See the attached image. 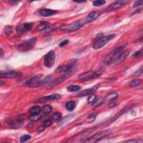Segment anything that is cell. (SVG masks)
<instances>
[{"mask_svg":"<svg viewBox=\"0 0 143 143\" xmlns=\"http://www.w3.org/2000/svg\"><path fill=\"white\" fill-rule=\"evenodd\" d=\"M36 40L37 38L35 37L25 40L21 44L18 45L17 49L21 52H26V51H29L34 48Z\"/></svg>","mask_w":143,"mask_h":143,"instance_id":"obj_1","label":"cell"},{"mask_svg":"<svg viewBox=\"0 0 143 143\" xmlns=\"http://www.w3.org/2000/svg\"><path fill=\"white\" fill-rule=\"evenodd\" d=\"M126 45H127V44L121 45V46L117 47L116 49H114L111 53H110L105 58L104 60H103V63L105 64H106V65L111 63L113 61V60L115 59L116 56L119 55V54L120 53H121V51L123 50V49L125 48Z\"/></svg>","mask_w":143,"mask_h":143,"instance_id":"obj_2","label":"cell"},{"mask_svg":"<svg viewBox=\"0 0 143 143\" xmlns=\"http://www.w3.org/2000/svg\"><path fill=\"white\" fill-rule=\"evenodd\" d=\"M84 23L82 21L78 20L70 25H62L60 26V29L62 31H66L67 32H71L77 31L83 26Z\"/></svg>","mask_w":143,"mask_h":143,"instance_id":"obj_3","label":"cell"},{"mask_svg":"<svg viewBox=\"0 0 143 143\" xmlns=\"http://www.w3.org/2000/svg\"><path fill=\"white\" fill-rule=\"evenodd\" d=\"M102 73L103 71L102 70H98L96 71H88L80 74L79 77V79L83 81H89L98 77Z\"/></svg>","mask_w":143,"mask_h":143,"instance_id":"obj_4","label":"cell"},{"mask_svg":"<svg viewBox=\"0 0 143 143\" xmlns=\"http://www.w3.org/2000/svg\"><path fill=\"white\" fill-rule=\"evenodd\" d=\"M115 37L116 34H115L108 35L104 36H101L96 41V43L94 44L93 48L96 50L101 49V48L104 47L107 43H108L110 40H112Z\"/></svg>","mask_w":143,"mask_h":143,"instance_id":"obj_5","label":"cell"},{"mask_svg":"<svg viewBox=\"0 0 143 143\" xmlns=\"http://www.w3.org/2000/svg\"><path fill=\"white\" fill-rule=\"evenodd\" d=\"M112 131L110 130H106L104 131H101L97 133L96 134L92 136H91L88 139H86V140L84 141H82L83 142H92V141H94L95 142H97V141H98L99 139H101L102 138H103L106 137V136L109 135L110 134H111Z\"/></svg>","mask_w":143,"mask_h":143,"instance_id":"obj_6","label":"cell"},{"mask_svg":"<svg viewBox=\"0 0 143 143\" xmlns=\"http://www.w3.org/2000/svg\"><path fill=\"white\" fill-rule=\"evenodd\" d=\"M55 55L53 50L50 51L45 55L44 59V65L47 68H50L53 67L55 63Z\"/></svg>","mask_w":143,"mask_h":143,"instance_id":"obj_7","label":"cell"},{"mask_svg":"<svg viewBox=\"0 0 143 143\" xmlns=\"http://www.w3.org/2000/svg\"><path fill=\"white\" fill-rule=\"evenodd\" d=\"M76 62L77 60L73 59L70 62H69V63L67 64V65H63L59 66V67L56 68V69L55 70V73L59 74L61 73H65V72H68V70H69L71 69L74 65H76Z\"/></svg>","mask_w":143,"mask_h":143,"instance_id":"obj_8","label":"cell"},{"mask_svg":"<svg viewBox=\"0 0 143 143\" xmlns=\"http://www.w3.org/2000/svg\"><path fill=\"white\" fill-rule=\"evenodd\" d=\"M130 50H126L125 51H124V52L122 53L121 54L118 56L116 58H115L113 60V61L111 63L112 65L116 66L117 65H119L120 63H121L123 61H125L126 58H127L128 55L130 54Z\"/></svg>","mask_w":143,"mask_h":143,"instance_id":"obj_9","label":"cell"},{"mask_svg":"<svg viewBox=\"0 0 143 143\" xmlns=\"http://www.w3.org/2000/svg\"><path fill=\"white\" fill-rule=\"evenodd\" d=\"M21 76V73L20 72H1L0 73V77L3 78H17L20 77Z\"/></svg>","mask_w":143,"mask_h":143,"instance_id":"obj_10","label":"cell"},{"mask_svg":"<svg viewBox=\"0 0 143 143\" xmlns=\"http://www.w3.org/2000/svg\"><path fill=\"white\" fill-rule=\"evenodd\" d=\"M61 98V96L59 94H52L50 96H47L43 97L42 98H39L36 101V103H42L43 102H47V101H54V100H58V99H59Z\"/></svg>","mask_w":143,"mask_h":143,"instance_id":"obj_11","label":"cell"},{"mask_svg":"<svg viewBox=\"0 0 143 143\" xmlns=\"http://www.w3.org/2000/svg\"><path fill=\"white\" fill-rule=\"evenodd\" d=\"M99 84H96V86H95L94 87H92V88L87 89V90H85L84 91H82V92H79V94H78L77 96L78 97H83L87 96V95H91L92 94H94V93L96 92L97 90V89L99 88Z\"/></svg>","mask_w":143,"mask_h":143,"instance_id":"obj_12","label":"cell"},{"mask_svg":"<svg viewBox=\"0 0 143 143\" xmlns=\"http://www.w3.org/2000/svg\"><path fill=\"white\" fill-rule=\"evenodd\" d=\"M51 79H52V76H51V75L48 76L45 78H44V79L38 80V81L35 82V83L32 85V87H39L44 86V85L48 83L50 81Z\"/></svg>","mask_w":143,"mask_h":143,"instance_id":"obj_13","label":"cell"},{"mask_svg":"<svg viewBox=\"0 0 143 143\" xmlns=\"http://www.w3.org/2000/svg\"><path fill=\"white\" fill-rule=\"evenodd\" d=\"M123 5H124V2L123 1H115L112 3H111V5L107 8L106 11L110 12V11H114V10L120 9V8Z\"/></svg>","mask_w":143,"mask_h":143,"instance_id":"obj_14","label":"cell"},{"mask_svg":"<svg viewBox=\"0 0 143 143\" xmlns=\"http://www.w3.org/2000/svg\"><path fill=\"white\" fill-rule=\"evenodd\" d=\"M100 15V12L98 11H94L90 12L86 18V21L87 23H90L95 20Z\"/></svg>","mask_w":143,"mask_h":143,"instance_id":"obj_15","label":"cell"},{"mask_svg":"<svg viewBox=\"0 0 143 143\" xmlns=\"http://www.w3.org/2000/svg\"><path fill=\"white\" fill-rule=\"evenodd\" d=\"M57 11L55 10L48 9H41L39 13H40V15H41L43 17H49V16H51L53 15H54L55 14H57Z\"/></svg>","mask_w":143,"mask_h":143,"instance_id":"obj_16","label":"cell"},{"mask_svg":"<svg viewBox=\"0 0 143 143\" xmlns=\"http://www.w3.org/2000/svg\"><path fill=\"white\" fill-rule=\"evenodd\" d=\"M42 76H43L42 74H36V75L33 76L30 79L27 80V81L25 83V85H26V86L28 87H32V85L34 84L35 82L38 81V80H39L40 78L42 77Z\"/></svg>","mask_w":143,"mask_h":143,"instance_id":"obj_17","label":"cell"},{"mask_svg":"<svg viewBox=\"0 0 143 143\" xmlns=\"http://www.w3.org/2000/svg\"><path fill=\"white\" fill-rule=\"evenodd\" d=\"M65 79H66L64 77L63 75L61 76V77H60L58 78V79H55L54 81L51 82V83L50 84L49 86L47 87V90H50V89L53 88V87H54L58 86V85H59V84H61V83L64 81V80H65Z\"/></svg>","mask_w":143,"mask_h":143,"instance_id":"obj_18","label":"cell"},{"mask_svg":"<svg viewBox=\"0 0 143 143\" xmlns=\"http://www.w3.org/2000/svg\"><path fill=\"white\" fill-rule=\"evenodd\" d=\"M65 107L67 110L69 111H72L74 110L76 107V103L74 101H69L66 103Z\"/></svg>","mask_w":143,"mask_h":143,"instance_id":"obj_19","label":"cell"},{"mask_svg":"<svg viewBox=\"0 0 143 143\" xmlns=\"http://www.w3.org/2000/svg\"><path fill=\"white\" fill-rule=\"evenodd\" d=\"M105 99L103 98H99L98 99H97V100H96L95 101H94V102H92V106L93 107H98L99 106H101L102 104H103V102H105Z\"/></svg>","mask_w":143,"mask_h":143,"instance_id":"obj_20","label":"cell"},{"mask_svg":"<svg viewBox=\"0 0 143 143\" xmlns=\"http://www.w3.org/2000/svg\"><path fill=\"white\" fill-rule=\"evenodd\" d=\"M80 89V87L78 85H70L68 87L67 90L69 92H76V91H79Z\"/></svg>","mask_w":143,"mask_h":143,"instance_id":"obj_21","label":"cell"},{"mask_svg":"<svg viewBox=\"0 0 143 143\" xmlns=\"http://www.w3.org/2000/svg\"><path fill=\"white\" fill-rule=\"evenodd\" d=\"M48 24L46 22H40V23L39 24L38 26H37V30L39 31V32L45 30V29L47 28Z\"/></svg>","mask_w":143,"mask_h":143,"instance_id":"obj_22","label":"cell"},{"mask_svg":"<svg viewBox=\"0 0 143 143\" xmlns=\"http://www.w3.org/2000/svg\"><path fill=\"white\" fill-rule=\"evenodd\" d=\"M118 97V94L116 92H113L111 93V94H109L107 96L105 97V99H106V100L110 101V100H113L116 98H117Z\"/></svg>","mask_w":143,"mask_h":143,"instance_id":"obj_23","label":"cell"},{"mask_svg":"<svg viewBox=\"0 0 143 143\" xmlns=\"http://www.w3.org/2000/svg\"><path fill=\"white\" fill-rule=\"evenodd\" d=\"M42 111L43 112V113L46 114V115H48V114L51 113V112L52 111V107L49 105H45L43 107Z\"/></svg>","mask_w":143,"mask_h":143,"instance_id":"obj_24","label":"cell"},{"mask_svg":"<svg viewBox=\"0 0 143 143\" xmlns=\"http://www.w3.org/2000/svg\"><path fill=\"white\" fill-rule=\"evenodd\" d=\"M41 118V116L39 115V113H35L32 114L29 117V120L30 121L35 122V121H38V120H40Z\"/></svg>","mask_w":143,"mask_h":143,"instance_id":"obj_25","label":"cell"},{"mask_svg":"<svg viewBox=\"0 0 143 143\" xmlns=\"http://www.w3.org/2000/svg\"><path fill=\"white\" fill-rule=\"evenodd\" d=\"M96 116H97V114L96 113H91L88 116V117L87 118L86 121L87 122H88V123H92V122H94L95 120V119H96Z\"/></svg>","mask_w":143,"mask_h":143,"instance_id":"obj_26","label":"cell"},{"mask_svg":"<svg viewBox=\"0 0 143 143\" xmlns=\"http://www.w3.org/2000/svg\"><path fill=\"white\" fill-rule=\"evenodd\" d=\"M93 5L96 7H100L102 6L103 5H105L106 3V1L104 0H97V1H93Z\"/></svg>","mask_w":143,"mask_h":143,"instance_id":"obj_27","label":"cell"},{"mask_svg":"<svg viewBox=\"0 0 143 143\" xmlns=\"http://www.w3.org/2000/svg\"><path fill=\"white\" fill-rule=\"evenodd\" d=\"M141 83H142V79H134L131 81L130 83V86L132 87H134L138 86Z\"/></svg>","mask_w":143,"mask_h":143,"instance_id":"obj_28","label":"cell"},{"mask_svg":"<svg viewBox=\"0 0 143 143\" xmlns=\"http://www.w3.org/2000/svg\"><path fill=\"white\" fill-rule=\"evenodd\" d=\"M41 111V109L40 107L39 106H34L32 107L30 110V112L32 114L35 113H39Z\"/></svg>","mask_w":143,"mask_h":143,"instance_id":"obj_29","label":"cell"},{"mask_svg":"<svg viewBox=\"0 0 143 143\" xmlns=\"http://www.w3.org/2000/svg\"><path fill=\"white\" fill-rule=\"evenodd\" d=\"M33 24L32 22H29V23H25L23 25L25 31H30L32 28Z\"/></svg>","mask_w":143,"mask_h":143,"instance_id":"obj_30","label":"cell"},{"mask_svg":"<svg viewBox=\"0 0 143 143\" xmlns=\"http://www.w3.org/2000/svg\"><path fill=\"white\" fill-rule=\"evenodd\" d=\"M12 32H13V28H12V26H7L5 28V32L6 33V35H7V36H9V35L11 34Z\"/></svg>","mask_w":143,"mask_h":143,"instance_id":"obj_31","label":"cell"},{"mask_svg":"<svg viewBox=\"0 0 143 143\" xmlns=\"http://www.w3.org/2000/svg\"><path fill=\"white\" fill-rule=\"evenodd\" d=\"M56 29V27L54 25H49L48 26L47 28L45 29V32H53V31L55 30Z\"/></svg>","mask_w":143,"mask_h":143,"instance_id":"obj_32","label":"cell"},{"mask_svg":"<svg viewBox=\"0 0 143 143\" xmlns=\"http://www.w3.org/2000/svg\"><path fill=\"white\" fill-rule=\"evenodd\" d=\"M31 136L29 135H25L23 136H22L21 138L20 139V142L21 143H24L26 142L31 139Z\"/></svg>","mask_w":143,"mask_h":143,"instance_id":"obj_33","label":"cell"},{"mask_svg":"<svg viewBox=\"0 0 143 143\" xmlns=\"http://www.w3.org/2000/svg\"><path fill=\"white\" fill-rule=\"evenodd\" d=\"M142 54H143V49H141L140 50H139L135 51L133 54V55H132V57L137 58H139V57H140V56H142Z\"/></svg>","mask_w":143,"mask_h":143,"instance_id":"obj_34","label":"cell"},{"mask_svg":"<svg viewBox=\"0 0 143 143\" xmlns=\"http://www.w3.org/2000/svg\"><path fill=\"white\" fill-rule=\"evenodd\" d=\"M96 98V95L95 94L91 95L88 98V103H92L94 102L95 99Z\"/></svg>","mask_w":143,"mask_h":143,"instance_id":"obj_35","label":"cell"},{"mask_svg":"<svg viewBox=\"0 0 143 143\" xmlns=\"http://www.w3.org/2000/svg\"><path fill=\"white\" fill-rule=\"evenodd\" d=\"M62 117L61 113H60L59 112H55L52 115V117L54 120H58L60 119Z\"/></svg>","mask_w":143,"mask_h":143,"instance_id":"obj_36","label":"cell"},{"mask_svg":"<svg viewBox=\"0 0 143 143\" xmlns=\"http://www.w3.org/2000/svg\"><path fill=\"white\" fill-rule=\"evenodd\" d=\"M53 124V122L51 121V120H45V121L44 122V123H43V126H44L45 127H48V126H51Z\"/></svg>","mask_w":143,"mask_h":143,"instance_id":"obj_37","label":"cell"},{"mask_svg":"<svg viewBox=\"0 0 143 143\" xmlns=\"http://www.w3.org/2000/svg\"><path fill=\"white\" fill-rule=\"evenodd\" d=\"M143 3V1H136L134 3V5H133V8H136V7H138V6H139L140 5H142V4Z\"/></svg>","mask_w":143,"mask_h":143,"instance_id":"obj_38","label":"cell"},{"mask_svg":"<svg viewBox=\"0 0 143 143\" xmlns=\"http://www.w3.org/2000/svg\"><path fill=\"white\" fill-rule=\"evenodd\" d=\"M125 143H143V140H138V139H136V140H127L126 141Z\"/></svg>","mask_w":143,"mask_h":143,"instance_id":"obj_39","label":"cell"},{"mask_svg":"<svg viewBox=\"0 0 143 143\" xmlns=\"http://www.w3.org/2000/svg\"><path fill=\"white\" fill-rule=\"evenodd\" d=\"M143 73V67H141L140 69L138 70V71L136 72L134 74V76H140L141 74Z\"/></svg>","mask_w":143,"mask_h":143,"instance_id":"obj_40","label":"cell"},{"mask_svg":"<svg viewBox=\"0 0 143 143\" xmlns=\"http://www.w3.org/2000/svg\"><path fill=\"white\" fill-rule=\"evenodd\" d=\"M68 43V39H65V40H63V41H62V42L59 44V47H63L64 46H65V45H67Z\"/></svg>","mask_w":143,"mask_h":143,"instance_id":"obj_41","label":"cell"},{"mask_svg":"<svg viewBox=\"0 0 143 143\" xmlns=\"http://www.w3.org/2000/svg\"><path fill=\"white\" fill-rule=\"evenodd\" d=\"M45 127L43 125L42 126H39V127H38V131L39 132H41V131H44V130L45 129Z\"/></svg>","mask_w":143,"mask_h":143,"instance_id":"obj_42","label":"cell"},{"mask_svg":"<svg viewBox=\"0 0 143 143\" xmlns=\"http://www.w3.org/2000/svg\"><path fill=\"white\" fill-rule=\"evenodd\" d=\"M115 105H116L115 103H114V102H111V103H110V104L109 105V106L110 107H113L115 106Z\"/></svg>","mask_w":143,"mask_h":143,"instance_id":"obj_43","label":"cell"},{"mask_svg":"<svg viewBox=\"0 0 143 143\" xmlns=\"http://www.w3.org/2000/svg\"><path fill=\"white\" fill-rule=\"evenodd\" d=\"M142 9H137L135 11V12H133V14H132V15H134V14H137V13H139V12L141 10H142Z\"/></svg>","mask_w":143,"mask_h":143,"instance_id":"obj_44","label":"cell"},{"mask_svg":"<svg viewBox=\"0 0 143 143\" xmlns=\"http://www.w3.org/2000/svg\"><path fill=\"white\" fill-rule=\"evenodd\" d=\"M4 55V53L2 50V49H1V54H0V56H1V58L3 57V55Z\"/></svg>","mask_w":143,"mask_h":143,"instance_id":"obj_45","label":"cell"}]
</instances>
